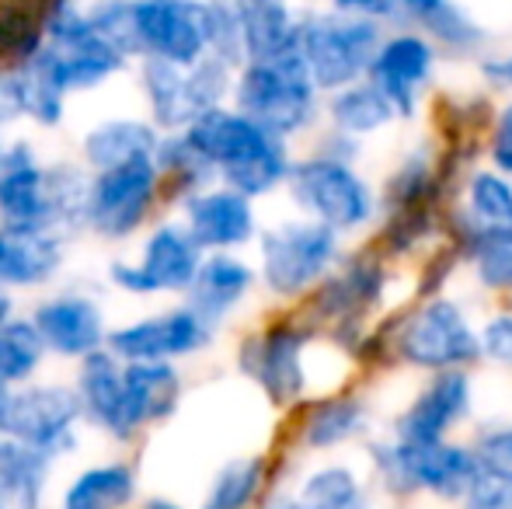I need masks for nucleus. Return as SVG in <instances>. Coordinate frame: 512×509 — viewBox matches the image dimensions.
<instances>
[{"mask_svg":"<svg viewBox=\"0 0 512 509\" xmlns=\"http://www.w3.org/2000/svg\"><path fill=\"white\" fill-rule=\"evenodd\" d=\"M398 276L401 265H394L370 238H363L349 245L338 269L310 293L304 304H297V311L321 332L328 346H335L352 363L366 335L373 332V325L387 311L401 307L394 300Z\"/></svg>","mask_w":512,"mask_h":509,"instance_id":"f257e3e1","label":"nucleus"},{"mask_svg":"<svg viewBox=\"0 0 512 509\" xmlns=\"http://www.w3.org/2000/svg\"><path fill=\"white\" fill-rule=\"evenodd\" d=\"M366 475L384 503L429 499L439 506H457L481 475L478 450L464 436L439 443L398 440L384 429L363 443Z\"/></svg>","mask_w":512,"mask_h":509,"instance_id":"f03ea898","label":"nucleus"},{"mask_svg":"<svg viewBox=\"0 0 512 509\" xmlns=\"http://www.w3.org/2000/svg\"><path fill=\"white\" fill-rule=\"evenodd\" d=\"M196 150L216 168L223 185L244 192L258 203V199L272 196V192L286 189L290 171L297 164L293 143L283 136L269 133L237 112L234 105H220L209 109L196 119L189 129H182Z\"/></svg>","mask_w":512,"mask_h":509,"instance_id":"7ed1b4c3","label":"nucleus"},{"mask_svg":"<svg viewBox=\"0 0 512 509\" xmlns=\"http://www.w3.org/2000/svg\"><path fill=\"white\" fill-rule=\"evenodd\" d=\"M391 353L398 370L429 377L443 370H478L481 356V321L453 293L439 297H411L408 304L387 314Z\"/></svg>","mask_w":512,"mask_h":509,"instance_id":"20e7f679","label":"nucleus"},{"mask_svg":"<svg viewBox=\"0 0 512 509\" xmlns=\"http://www.w3.org/2000/svg\"><path fill=\"white\" fill-rule=\"evenodd\" d=\"M91 178L74 168H42L28 143L4 150L0 171V224L25 231L60 234L63 227L88 224Z\"/></svg>","mask_w":512,"mask_h":509,"instance_id":"39448f33","label":"nucleus"},{"mask_svg":"<svg viewBox=\"0 0 512 509\" xmlns=\"http://www.w3.org/2000/svg\"><path fill=\"white\" fill-rule=\"evenodd\" d=\"M324 346L321 332L300 311L276 314L237 342V370L265 394L272 408L293 412L317 394L314 353Z\"/></svg>","mask_w":512,"mask_h":509,"instance_id":"423d86ee","label":"nucleus"},{"mask_svg":"<svg viewBox=\"0 0 512 509\" xmlns=\"http://www.w3.org/2000/svg\"><path fill=\"white\" fill-rule=\"evenodd\" d=\"M286 196L300 217L331 227L345 241L370 238L380 220V182L366 175L363 164L331 161L314 150L297 157Z\"/></svg>","mask_w":512,"mask_h":509,"instance_id":"0eeeda50","label":"nucleus"},{"mask_svg":"<svg viewBox=\"0 0 512 509\" xmlns=\"http://www.w3.org/2000/svg\"><path fill=\"white\" fill-rule=\"evenodd\" d=\"M230 105L283 140H300L324 123V95L310 77L304 56L251 60L237 70Z\"/></svg>","mask_w":512,"mask_h":509,"instance_id":"6e6552de","label":"nucleus"},{"mask_svg":"<svg viewBox=\"0 0 512 509\" xmlns=\"http://www.w3.org/2000/svg\"><path fill=\"white\" fill-rule=\"evenodd\" d=\"M258 283L279 304H304L338 269L349 241L310 217H286L258 234Z\"/></svg>","mask_w":512,"mask_h":509,"instance_id":"1a4fd4ad","label":"nucleus"},{"mask_svg":"<svg viewBox=\"0 0 512 509\" xmlns=\"http://www.w3.org/2000/svg\"><path fill=\"white\" fill-rule=\"evenodd\" d=\"M387 25L370 18H352L335 7H304L300 14V56L321 95L349 88L370 74Z\"/></svg>","mask_w":512,"mask_h":509,"instance_id":"9d476101","label":"nucleus"},{"mask_svg":"<svg viewBox=\"0 0 512 509\" xmlns=\"http://www.w3.org/2000/svg\"><path fill=\"white\" fill-rule=\"evenodd\" d=\"M290 415L293 447L314 457H331L345 447H363L377 422V408L366 391V381H349L331 391L310 394Z\"/></svg>","mask_w":512,"mask_h":509,"instance_id":"9b49d317","label":"nucleus"},{"mask_svg":"<svg viewBox=\"0 0 512 509\" xmlns=\"http://www.w3.org/2000/svg\"><path fill=\"white\" fill-rule=\"evenodd\" d=\"M478 370H443L418 381L411 398L387 422V433L411 443L453 440L478 412Z\"/></svg>","mask_w":512,"mask_h":509,"instance_id":"f8f14e48","label":"nucleus"},{"mask_svg":"<svg viewBox=\"0 0 512 509\" xmlns=\"http://www.w3.org/2000/svg\"><path fill=\"white\" fill-rule=\"evenodd\" d=\"M439 63H443V53L422 32L398 25V28H387L384 42H380L377 56L370 63L366 81H373L384 91L387 102L398 109L401 123H415V119H422L425 105L432 98Z\"/></svg>","mask_w":512,"mask_h":509,"instance_id":"ddd939ff","label":"nucleus"},{"mask_svg":"<svg viewBox=\"0 0 512 509\" xmlns=\"http://www.w3.org/2000/svg\"><path fill=\"white\" fill-rule=\"evenodd\" d=\"M136 56L196 67L209 56V0H133Z\"/></svg>","mask_w":512,"mask_h":509,"instance_id":"4468645a","label":"nucleus"},{"mask_svg":"<svg viewBox=\"0 0 512 509\" xmlns=\"http://www.w3.org/2000/svg\"><path fill=\"white\" fill-rule=\"evenodd\" d=\"M161 185L157 157L98 171L88 192V227H95L102 238H129L154 210Z\"/></svg>","mask_w":512,"mask_h":509,"instance_id":"2eb2a0df","label":"nucleus"},{"mask_svg":"<svg viewBox=\"0 0 512 509\" xmlns=\"http://www.w3.org/2000/svg\"><path fill=\"white\" fill-rule=\"evenodd\" d=\"M203 245L185 224H161L143 245L140 262H112L108 276L119 290L154 297V293H189L203 265Z\"/></svg>","mask_w":512,"mask_h":509,"instance_id":"dca6fc26","label":"nucleus"},{"mask_svg":"<svg viewBox=\"0 0 512 509\" xmlns=\"http://www.w3.org/2000/svg\"><path fill=\"white\" fill-rule=\"evenodd\" d=\"M49 46L60 53L63 74H67L70 91H91L105 84L126 67L129 56L115 49L112 42L91 25L88 11H81L70 0H56L53 11L46 18Z\"/></svg>","mask_w":512,"mask_h":509,"instance_id":"f3484780","label":"nucleus"},{"mask_svg":"<svg viewBox=\"0 0 512 509\" xmlns=\"http://www.w3.org/2000/svg\"><path fill=\"white\" fill-rule=\"evenodd\" d=\"M216 328L189 304L171 307L164 314L136 321V325L108 332L105 346L126 363H171L182 356H196L213 342Z\"/></svg>","mask_w":512,"mask_h":509,"instance_id":"a211bd4d","label":"nucleus"},{"mask_svg":"<svg viewBox=\"0 0 512 509\" xmlns=\"http://www.w3.org/2000/svg\"><path fill=\"white\" fill-rule=\"evenodd\" d=\"M443 238L464 255L474 290L495 304H512V224H478L464 206L450 203Z\"/></svg>","mask_w":512,"mask_h":509,"instance_id":"6ab92c4d","label":"nucleus"},{"mask_svg":"<svg viewBox=\"0 0 512 509\" xmlns=\"http://www.w3.org/2000/svg\"><path fill=\"white\" fill-rule=\"evenodd\" d=\"M84 419L81 394L67 387H25L14 394L7 436L42 457H63L77 447V422Z\"/></svg>","mask_w":512,"mask_h":509,"instance_id":"aec40b11","label":"nucleus"},{"mask_svg":"<svg viewBox=\"0 0 512 509\" xmlns=\"http://www.w3.org/2000/svg\"><path fill=\"white\" fill-rule=\"evenodd\" d=\"M185 227L192 238L203 245V252H241L255 245L262 224H258V206L251 196L216 182L203 192H192L182 203Z\"/></svg>","mask_w":512,"mask_h":509,"instance_id":"412c9836","label":"nucleus"},{"mask_svg":"<svg viewBox=\"0 0 512 509\" xmlns=\"http://www.w3.org/2000/svg\"><path fill=\"white\" fill-rule=\"evenodd\" d=\"M398 14V25L422 32L443 60L467 63L492 49V32L464 0H398Z\"/></svg>","mask_w":512,"mask_h":509,"instance_id":"4be33fe9","label":"nucleus"},{"mask_svg":"<svg viewBox=\"0 0 512 509\" xmlns=\"http://www.w3.org/2000/svg\"><path fill=\"white\" fill-rule=\"evenodd\" d=\"M453 199H457V192L439 168V147L432 136L415 140L411 147L401 150V157L380 182V213L450 206Z\"/></svg>","mask_w":512,"mask_h":509,"instance_id":"5701e85b","label":"nucleus"},{"mask_svg":"<svg viewBox=\"0 0 512 509\" xmlns=\"http://www.w3.org/2000/svg\"><path fill=\"white\" fill-rule=\"evenodd\" d=\"M255 286H258V269L248 258L234 252H209L196 272V283L185 293V304L203 314L213 328H220L255 293Z\"/></svg>","mask_w":512,"mask_h":509,"instance_id":"b1692460","label":"nucleus"},{"mask_svg":"<svg viewBox=\"0 0 512 509\" xmlns=\"http://www.w3.org/2000/svg\"><path fill=\"white\" fill-rule=\"evenodd\" d=\"M35 328H39L42 342L49 353L70 356V360H84V356L105 349V321L95 300L81 297V293H63L35 311Z\"/></svg>","mask_w":512,"mask_h":509,"instance_id":"393cba45","label":"nucleus"},{"mask_svg":"<svg viewBox=\"0 0 512 509\" xmlns=\"http://www.w3.org/2000/svg\"><path fill=\"white\" fill-rule=\"evenodd\" d=\"M122 367H126V363L108 346L84 356L81 377H77V394H81L84 419H91L98 429L115 436V440H133V429H129V415H126V381H122Z\"/></svg>","mask_w":512,"mask_h":509,"instance_id":"a878e982","label":"nucleus"},{"mask_svg":"<svg viewBox=\"0 0 512 509\" xmlns=\"http://www.w3.org/2000/svg\"><path fill=\"white\" fill-rule=\"evenodd\" d=\"M140 81H143V95H147V105H150V116H154V126L164 129V133H182V129H189L203 116L196 88H192L189 67L143 56Z\"/></svg>","mask_w":512,"mask_h":509,"instance_id":"bb28decb","label":"nucleus"},{"mask_svg":"<svg viewBox=\"0 0 512 509\" xmlns=\"http://www.w3.org/2000/svg\"><path fill=\"white\" fill-rule=\"evenodd\" d=\"M293 492L304 509H384V499L373 489L370 475L338 457L314 464Z\"/></svg>","mask_w":512,"mask_h":509,"instance_id":"cd10ccee","label":"nucleus"},{"mask_svg":"<svg viewBox=\"0 0 512 509\" xmlns=\"http://www.w3.org/2000/svg\"><path fill=\"white\" fill-rule=\"evenodd\" d=\"M60 265V234L0 224V290L4 286H42L60 272Z\"/></svg>","mask_w":512,"mask_h":509,"instance_id":"c85d7f7f","label":"nucleus"},{"mask_svg":"<svg viewBox=\"0 0 512 509\" xmlns=\"http://www.w3.org/2000/svg\"><path fill=\"white\" fill-rule=\"evenodd\" d=\"M122 381H126V415L133 436L143 426L171 419L182 401V374L175 363H126Z\"/></svg>","mask_w":512,"mask_h":509,"instance_id":"c756f323","label":"nucleus"},{"mask_svg":"<svg viewBox=\"0 0 512 509\" xmlns=\"http://www.w3.org/2000/svg\"><path fill=\"white\" fill-rule=\"evenodd\" d=\"M398 123H401L398 109L366 77L349 84V88L335 91V95H324V126L356 136L363 143L377 140V136H384L387 129H394Z\"/></svg>","mask_w":512,"mask_h":509,"instance_id":"7c9ffc66","label":"nucleus"},{"mask_svg":"<svg viewBox=\"0 0 512 509\" xmlns=\"http://www.w3.org/2000/svg\"><path fill=\"white\" fill-rule=\"evenodd\" d=\"M244 49L251 60H279L300 49V14L293 0H237Z\"/></svg>","mask_w":512,"mask_h":509,"instance_id":"2f4dec72","label":"nucleus"},{"mask_svg":"<svg viewBox=\"0 0 512 509\" xmlns=\"http://www.w3.org/2000/svg\"><path fill=\"white\" fill-rule=\"evenodd\" d=\"M18 81L21 98H25V116L35 119L39 126H60L63 102L70 95L67 74H63V60L53 46H39L28 60L18 63Z\"/></svg>","mask_w":512,"mask_h":509,"instance_id":"473e14b6","label":"nucleus"},{"mask_svg":"<svg viewBox=\"0 0 512 509\" xmlns=\"http://www.w3.org/2000/svg\"><path fill=\"white\" fill-rule=\"evenodd\" d=\"M161 133L154 123L143 119H105L84 136V161L95 171L119 168V164L140 161V157H157Z\"/></svg>","mask_w":512,"mask_h":509,"instance_id":"72a5a7b5","label":"nucleus"},{"mask_svg":"<svg viewBox=\"0 0 512 509\" xmlns=\"http://www.w3.org/2000/svg\"><path fill=\"white\" fill-rule=\"evenodd\" d=\"M272 478H276V471H272L269 457L241 454L216 471L199 509H258L262 499L269 496Z\"/></svg>","mask_w":512,"mask_h":509,"instance_id":"f704fd0d","label":"nucleus"},{"mask_svg":"<svg viewBox=\"0 0 512 509\" xmlns=\"http://www.w3.org/2000/svg\"><path fill=\"white\" fill-rule=\"evenodd\" d=\"M49 478V457L14 436H0V509H39Z\"/></svg>","mask_w":512,"mask_h":509,"instance_id":"c9c22d12","label":"nucleus"},{"mask_svg":"<svg viewBox=\"0 0 512 509\" xmlns=\"http://www.w3.org/2000/svg\"><path fill=\"white\" fill-rule=\"evenodd\" d=\"M136 496V475L126 464H98L70 482L63 509H122Z\"/></svg>","mask_w":512,"mask_h":509,"instance_id":"e433bc0d","label":"nucleus"},{"mask_svg":"<svg viewBox=\"0 0 512 509\" xmlns=\"http://www.w3.org/2000/svg\"><path fill=\"white\" fill-rule=\"evenodd\" d=\"M453 203L464 206L467 217L478 224H512V178L481 161L467 171Z\"/></svg>","mask_w":512,"mask_h":509,"instance_id":"4c0bfd02","label":"nucleus"},{"mask_svg":"<svg viewBox=\"0 0 512 509\" xmlns=\"http://www.w3.org/2000/svg\"><path fill=\"white\" fill-rule=\"evenodd\" d=\"M157 168H161L164 182L175 185V192L182 199H189L192 192H203L209 185L220 182L216 168L196 150V143L185 133H168L161 136V147H157Z\"/></svg>","mask_w":512,"mask_h":509,"instance_id":"58836bf2","label":"nucleus"},{"mask_svg":"<svg viewBox=\"0 0 512 509\" xmlns=\"http://www.w3.org/2000/svg\"><path fill=\"white\" fill-rule=\"evenodd\" d=\"M46 342H42L35 321L11 318L0 325V384H25L39 370Z\"/></svg>","mask_w":512,"mask_h":509,"instance_id":"ea45409f","label":"nucleus"},{"mask_svg":"<svg viewBox=\"0 0 512 509\" xmlns=\"http://www.w3.org/2000/svg\"><path fill=\"white\" fill-rule=\"evenodd\" d=\"M209 56L241 70L248 63L237 0H209Z\"/></svg>","mask_w":512,"mask_h":509,"instance_id":"a19ab883","label":"nucleus"},{"mask_svg":"<svg viewBox=\"0 0 512 509\" xmlns=\"http://www.w3.org/2000/svg\"><path fill=\"white\" fill-rule=\"evenodd\" d=\"M460 269H467L464 255L443 238L415 262V272H411V297H439V293H450V283L457 279Z\"/></svg>","mask_w":512,"mask_h":509,"instance_id":"79ce46f5","label":"nucleus"},{"mask_svg":"<svg viewBox=\"0 0 512 509\" xmlns=\"http://www.w3.org/2000/svg\"><path fill=\"white\" fill-rule=\"evenodd\" d=\"M467 440H471L474 450H478L481 468L512 482V419L478 422Z\"/></svg>","mask_w":512,"mask_h":509,"instance_id":"37998d69","label":"nucleus"},{"mask_svg":"<svg viewBox=\"0 0 512 509\" xmlns=\"http://www.w3.org/2000/svg\"><path fill=\"white\" fill-rule=\"evenodd\" d=\"M481 356L485 367L512 377V304H495L481 318Z\"/></svg>","mask_w":512,"mask_h":509,"instance_id":"c03bdc74","label":"nucleus"},{"mask_svg":"<svg viewBox=\"0 0 512 509\" xmlns=\"http://www.w3.org/2000/svg\"><path fill=\"white\" fill-rule=\"evenodd\" d=\"M91 25L122 49L126 56H136V35H133V0H98L88 11Z\"/></svg>","mask_w":512,"mask_h":509,"instance_id":"a18cd8bd","label":"nucleus"},{"mask_svg":"<svg viewBox=\"0 0 512 509\" xmlns=\"http://www.w3.org/2000/svg\"><path fill=\"white\" fill-rule=\"evenodd\" d=\"M485 164L512 178V98H499L492 129L485 136Z\"/></svg>","mask_w":512,"mask_h":509,"instance_id":"49530a36","label":"nucleus"},{"mask_svg":"<svg viewBox=\"0 0 512 509\" xmlns=\"http://www.w3.org/2000/svg\"><path fill=\"white\" fill-rule=\"evenodd\" d=\"M478 81L495 98H512V49H488L474 60Z\"/></svg>","mask_w":512,"mask_h":509,"instance_id":"de8ad7c7","label":"nucleus"},{"mask_svg":"<svg viewBox=\"0 0 512 509\" xmlns=\"http://www.w3.org/2000/svg\"><path fill=\"white\" fill-rule=\"evenodd\" d=\"M453 509H512V482L481 468L478 482Z\"/></svg>","mask_w":512,"mask_h":509,"instance_id":"09e8293b","label":"nucleus"},{"mask_svg":"<svg viewBox=\"0 0 512 509\" xmlns=\"http://www.w3.org/2000/svg\"><path fill=\"white\" fill-rule=\"evenodd\" d=\"M310 150L331 157V161H345V164H363V157H366L363 140H356V136H349V133H338V129H331V126L317 129L314 147Z\"/></svg>","mask_w":512,"mask_h":509,"instance_id":"8fccbe9b","label":"nucleus"},{"mask_svg":"<svg viewBox=\"0 0 512 509\" xmlns=\"http://www.w3.org/2000/svg\"><path fill=\"white\" fill-rule=\"evenodd\" d=\"M328 7L342 14H352V18H370L380 21L387 28H398L401 14H398V0H328Z\"/></svg>","mask_w":512,"mask_h":509,"instance_id":"3c124183","label":"nucleus"},{"mask_svg":"<svg viewBox=\"0 0 512 509\" xmlns=\"http://www.w3.org/2000/svg\"><path fill=\"white\" fill-rule=\"evenodd\" d=\"M25 116V98H21V81L14 70H0V126Z\"/></svg>","mask_w":512,"mask_h":509,"instance_id":"603ef678","label":"nucleus"},{"mask_svg":"<svg viewBox=\"0 0 512 509\" xmlns=\"http://www.w3.org/2000/svg\"><path fill=\"white\" fill-rule=\"evenodd\" d=\"M258 509H304V503L297 499V492H272V496L262 499Z\"/></svg>","mask_w":512,"mask_h":509,"instance_id":"864d4df0","label":"nucleus"},{"mask_svg":"<svg viewBox=\"0 0 512 509\" xmlns=\"http://www.w3.org/2000/svg\"><path fill=\"white\" fill-rule=\"evenodd\" d=\"M11 405H14V391L7 384H0V436H7V422H11Z\"/></svg>","mask_w":512,"mask_h":509,"instance_id":"5fc2aeb1","label":"nucleus"},{"mask_svg":"<svg viewBox=\"0 0 512 509\" xmlns=\"http://www.w3.org/2000/svg\"><path fill=\"white\" fill-rule=\"evenodd\" d=\"M7 321H11V297L0 290V325H7Z\"/></svg>","mask_w":512,"mask_h":509,"instance_id":"6e6d98bb","label":"nucleus"},{"mask_svg":"<svg viewBox=\"0 0 512 509\" xmlns=\"http://www.w3.org/2000/svg\"><path fill=\"white\" fill-rule=\"evenodd\" d=\"M143 509H185V506H178V503H171V499H150Z\"/></svg>","mask_w":512,"mask_h":509,"instance_id":"4d7b16f0","label":"nucleus"},{"mask_svg":"<svg viewBox=\"0 0 512 509\" xmlns=\"http://www.w3.org/2000/svg\"><path fill=\"white\" fill-rule=\"evenodd\" d=\"M0 171H4V150H0Z\"/></svg>","mask_w":512,"mask_h":509,"instance_id":"13d9d810","label":"nucleus"}]
</instances>
